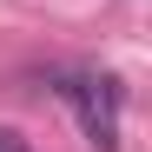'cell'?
<instances>
[{"instance_id":"obj_1","label":"cell","mask_w":152,"mask_h":152,"mask_svg":"<svg viewBox=\"0 0 152 152\" xmlns=\"http://www.w3.org/2000/svg\"><path fill=\"white\" fill-rule=\"evenodd\" d=\"M60 93L73 99V113H80L86 145L93 152H119V86L99 80V73H80V80H66Z\"/></svg>"},{"instance_id":"obj_2","label":"cell","mask_w":152,"mask_h":152,"mask_svg":"<svg viewBox=\"0 0 152 152\" xmlns=\"http://www.w3.org/2000/svg\"><path fill=\"white\" fill-rule=\"evenodd\" d=\"M0 152H33V145H27V139H20V132H13V126H0Z\"/></svg>"}]
</instances>
